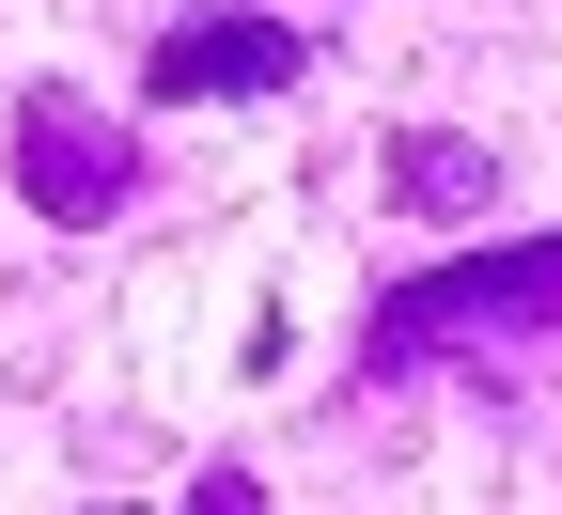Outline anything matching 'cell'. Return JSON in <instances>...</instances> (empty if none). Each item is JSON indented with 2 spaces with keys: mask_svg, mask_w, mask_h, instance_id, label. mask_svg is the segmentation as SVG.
Segmentation results:
<instances>
[{
  "mask_svg": "<svg viewBox=\"0 0 562 515\" xmlns=\"http://www.w3.org/2000/svg\"><path fill=\"white\" fill-rule=\"evenodd\" d=\"M297 32L281 16H172L157 32V94H297Z\"/></svg>",
  "mask_w": 562,
  "mask_h": 515,
  "instance_id": "3957f363",
  "label": "cell"
},
{
  "mask_svg": "<svg viewBox=\"0 0 562 515\" xmlns=\"http://www.w3.org/2000/svg\"><path fill=\"white\" fill-rule=\"evenodd\" d=\"M484 188H501L484 141H453V125H406V141H391V203H406V219H469Z\"/></svg>",
  "mask_w": 562,
  "mask_h": 515,
  "instance_id": "277c9868",
  "label": "cell"
},
{
  "mask_svg": "<svg viewBox=\"0 0 562 515\" xmlns=\"http://www.w3.org/2000/svg\"><path fill=\"white\" fill-rule=\"evenodd\" d=\"M516 328H562V235L547 250H501V266H453V281H406L375 313V359H469V344H516Z\"/></svg>",
  "mask_w": 562,
  "mask_h": 515,
  "instance_id": "6da1fadb",
  "label": "cell"
},
{
  "mask_svg": "<svg viewBox=\"0 0 562 515\" xmlns=\"http://www.w3.org/2000/svg\"><path fill=\"white\" fill-rule=\"evenodd\" d=\"M125 172H140V157H125L110 110H79V94H32V110H16V203H32V219H110Z\"/></svg>",
  "mask_w": 562,
  "mask_h": 515,
  "instance_id": "7a4b0ae2",
  "label": "cell"
}]
</instances>
